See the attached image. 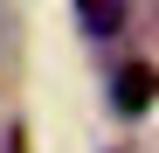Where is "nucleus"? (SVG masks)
<instances>
[{
    "instance_id": "nucleus-1",
    "label": "nucleus",
    "mask_w": 159,
    "mask_h": 153,
    "mask_svg": "<svg viewBox=\"0 0 159 153\" xmlns=\"http://www.w3.org/2000/svg\"><path fill=\"white\" fill-rule=\"evenodd\" d=\"M152 91H159V70H152V63H125V70L111 76V105H118V111H131V118L152 105Z\"/></svg>"
},
{
    "instance_id": "nucleus-2",
    "label": "nucleus",
    "mask_w": 159,
    "mask_h": 153,
    "mask_svg": "<svg viewBox=\"0 0 159 153\" xmlns=\"http://www.w3.org/2000/svg\"><path fill=\"white\" fill-rule=\"evenodd\" d=\"M125 14H131V0H83V28L90 35H118Z\"/></svg>"
}]
</instances>
